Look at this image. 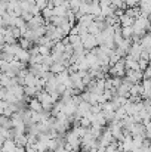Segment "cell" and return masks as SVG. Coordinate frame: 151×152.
Instances as JSON below:
<instances>
[{
    "mask_svg": "<svg viewBox=\"0 0 151 152\" xmlns=\"http://www.w3.org/2000/svg\"><path fill=\"white\" fill-rule=\"evenodd\" d=\"M52 12H53V15H56V16H65L67 7H65L64 4H58V6H53V7H52Z\"/></svg>",
    "mask_w": 151,
    "mask_h": 152,
    "instance_id": "cell-11",
    "label": "cell"
},
{
    "mask_svg": "<svg viewBox=\"0 0 151 152\" xmlns=\"http://www.w3.org/2000/svg\"><path fill=\"white\" fill-rule=\"evenodd\" d=\"M15 148H16V145H15L13 139H4L0 149L1 152H15Z\"/></svg>",
    "mask_w": 151,
    "mask_h": 152,
    "instance_id": "cell-5",
    "label": "cell"
},
{
    "mask_svg": "<svg viewBox=\"0 0 151 152\" xmlns=\"http://www.w3.org/2000/svg\"><path fill=\"white\" fill-rule=\"evenodd\" d=\"M80 40H82V45H83V49H85V50H92L94 48L98 46L95 36H92V34H89V33H88L86 36H82Z\"/></svg>",
    "mask_w": 151,
    "mask_h": 152,
    "instance_id": "cell-1",
    "label": "cell"
},
{
    "mask_svg": "<svg viewBox=\"0 0 151 152\" xmlns=\"http://www.w3.org/2000/svg\"><path fill=\"white\" fill-rule=\"evenodd\" d=\"M132 33H133V28L132 27H122L120 28V34H122L123 39H130Z\"/></svg>",
    "mask_w": 151,
    "mask_h": 152,
    "instance_id": "cell-16",
    "label": "cell"
},
{
    "mask_svg": "<svg viewBox=\"0 0 151 152\" xmlns=\"http://www.w3.org/2000/svg\"><path fill=\"white\" fill-rule=\"evenodd\" d=\"M77 25H82V27H89L92 22H94V15H91V13H83V15H80L79 18H77Z\"/></svg>",
    "mask_w": 151,
    "mask_h": 152,
    "instance_id": "cell-2",
    "label": "cell"
},
{
    "mask_svg": "<svg viewBox=\"0 0 151 152\" xmlns=\"http://www.w3.org/2000/svg\"><path fill=\"white\" fill-rule=\"evenodd\" d=\"M122 81H123L122 77H111V86H113V89H117L122 84Z\"/></svg>",
    "mask_w": 151,
    "mask_h": 152,
    "instance_id": "cell-21",
    "label": "cell"
},
{
    "mask_svg": "<svg viewBox=\"0 0 151 152\" xmlns=\"http://www.w3.org/2000/svg\"><path fill=\"white\" fill-rule=\"evenodd\" d=\"M139 46H141V49H148L150 50V46H151V37H150V33H147V34H144L141 39H139Z\"/></svg>",
    "mask_w": 151,
    "mask_h": 152,
    "instance_id": "cell-9",
    "label": "cell"
},
{
    "mask_svg": "<svg viewBox=\"0 0 151 152\" xmlns=\"http://www.w3.org/2000/svg\"><path fill=\"white\" fill-rule=\"evenodd\" d=\"M37 49H39V55H42V56H46V55H50V48L48 46H43V45H37Z\"/></svg>",
    "mask_w": 151,
    "mask_h": 152,
    "instance_id": "cell-20",
    "label": "cell"
},
{
    "mask_svg": "<svg viewBox=\"0 0 151 152\" xmlns=\"http://www.w3.org/2000/svg\"><path fill=\"white\" fill-rule=\"evenodd\" d=\"M151 77V66H145L144 69H142V78H150Z\"/></svg>",
    "mask_w": 151,
    "mask_h": 152,
    "instance_id": "cell-25",
    "label": "cell"
},
{
    "mask_svg": "<svg viewBox=\"0 0 151 152\" xmlns=\"http://www.w3.org/2000/svg\"><path fill=\"white\" fill-rule=\"evenodd\" d=\"M19 7V0H9L7 3H6V12H13L15 9H18Z\"/></svg>",
    "mask_w": 151,
    "mask_h": 152,
    "instance_id": "cell-14",
    "label": "cell"
},
{
    "mask_svg": "<svg viewBox=\"0 0 151 152\" xmlns=\"http://www.w3.org/2000/svg\"><path fill=\"white\" fill-rule=\"evenodd\" d=\"M70 152H79V151H70Z\"/></svg>",
    "mask_w": 151,
    "mask_h": 152,
    "instance_id": "cell-32",
    "label": "cell"
},
{
    "mask_svg": "<svg viewBox=\"0 0 151 152\" xmlns=\"http://www.w3.org/2000/svg\"><path fill=\"white\" fill-rule=\"evenodd\" d=\"M0 127L4 129H12V120L6 115H0Z\"/></svg>",
    "mask_w": 151,
    "mask_h": 152,
    "instance_id": "cell-15",
    "label": "cell"
},
{
    "mask_svg": "<svg viewBox=\"0 0 151 152\" xmlns=\"http://www.w3.org/2000/svg\"><path fill=\"white\" fill-rule=\"evenodd\" d=\"M3 13H6V4L0 1V16H1Z\"/></svg>",
    "mask_w": 151,
    "mask_h": 152,
    "instance_id": "cell-28",
    "label": "cell"
},
{
    "mask_svg": "<svg viewBox=\"0 0 151 152\" xmlns=\"http://www.w3.org/2000/svg\"><path fill=\"white\" fill-rule=\"evenodd\" d=\"M15 152H25V146H16Z\"/></svg>",
    "mask_w": 151,
    "mask_h": 152,
    "instance_id": "cell-29",
    "label": "cell"
},
{
    "mask_svg": "<svg viewBox=\"0 0 151 152\" xmlns=\"http://www.w3.org/2000/svg\"><path fill=\"white\" fill-rule=\"evenodd\" d=\"M123 3L126 4V7H133V6H138V0H123Z\"/></svg>",
    "mask_w": 151,
    "mask_h": 152,
    "instance_id": "cell-26",
    "label": "cell"
},
{
    "mask_svg": "<svg viewBox=\"0 0 151 152\" xmlns=\"http://www.w3.org/2000/svg\"><path fill=\"white\" fill-rule=\"evenodd\" d=\"M34 4L42 10L43 7H46V4H48V0H34Z\"/></svg>",
    "mask_w": 151,
    "mask_h": 152,
    "instance_id": "cell-24",
    "label": "cell"
},
{
    "mask_svg": "<svg viewBox=\"0 0 151 152\" xmlns=\"http://www.w3.org/2000/svg\"><path fill=\"white\" fill-rule=\"evenodd\" d=\"M89 109H91V103H88V102H85V101H82L77 105V111H80L82 115H83V112H86V111H89Z\"/></svg>",
    "mask_w": 151,
    "mask_h": 152,
    "instance_id": "cell-18",
    "label": "cell"
},
{
    "mask_svg": "<svg viewBox=\"0 0 151 152\" xmlns=\"http://www.w3.org/2000/svg\"><path fill=\"white\" fill-rule=\"evenodd\" d=\"M64 69H65V66H64L62 62H53L52 65H49V71L52 74H59V72L64 71Z\"/></svg>",
    "mask_w": 151,
    "mask_h": 152,
    "instance_id": "cell-10",
    "label": "cell"
},
{
    "mask_svg": "<svg viewBox=\"0 0 151 152\" xmlns=\"http://www.w3.org/2000/svg\"><path fill=\"white\" fill-rule=\"evenodd\" d=\"M39 84V77H36L34 74H31L30 71L25 74L24 77V86H31V87H37Z\"/></svg>",
    "mask_w": 151,
    "mask_h": 152,
    "instance_id": "cell-4",
    "label": "cell"
},
{
    "mask_svg": "<svg viewBox=\"0 0 151 152\" xmlns=\"http://www.w3.org/2000/svg\"><path fill=\"white\" fill-rule=\"evenodd\" d=\"M0 27H3V22H1V18H0Z\"/></svg>",
    "mask_w": 151,
    "mask_h": 152,
    "instance_id": "cell-30",
    "label": "cell"
},
{
    "mask_svg": "<svg viewBox=\"0 0 151 152\" xmlns=\"http://www.w3.org/2000/svg\"><path fill=\"white\" fill-rule=\"evenodd\" d=\"M88 33L92 34V36H96V34H99L101 33V28H99V25H98L96 21H94V22L88 27Z\"/></svg>",
    "mask_w": 151,
    "mask_h": 152,
    "instance_id": "cell-13",
    "label": "cell"
},
{
    "mask_svg": "<svg viewBox=\"0 0 151 152\" xmlns=\"http://www.w3.org/2000/svg\"><path fill=\"white\" fill-rule=\"evenodd\" d=\"M129 87H130V83L127 81H122V84L116 89V93L117 96H123V98H129Z\"/></svg>",
    "mask_w": 151,
    "mask_h": 152,
    "instance_id": "cell-3",
    "label": "cell"
},
{
    "mask_svg": "<svg viewBox=\"0 0 151 152\" xmlns=\"http://www.w3.org/2000/svg\"><path fill=\"white\" fill-rule=\"evenodd\" d=\"M43 152H53V151H49V149H46V151H43Z\"/></svg>",
    "mask_w": 151,
    "mask_h": 152,
    "instance_id": "cell-31",
    "label": "cell"
},
{
    "mask_svg": "<svg viewBox=\"0 0 151 152\" xmlns=\"http://www.w3.org/2000/svg\"><path fill=\"white\" fill-rule=\"evenodd\" d=\"M48 140H36V143H34V148L37 149V152H43L48 149V143H46Z\"/></svg>",
    "mask_w": 151,
    "mask_h": 152,
    "instance_id": "cell-17",
    "label": "cell"
},
{
    "mask_svg": "<svg viewBox=\"0 0 151 152\" xmlns=\"http://www.w3.org/2000/svg\"><path fill=\"white\" fill-rule=\"evenodd\" d=\"M37 87H31V86H24V96L27 98H34L37 93Z\"/></svg>",
    "mask_w": 151,
    "mask_h": 152,
    "instance_id": "cell-12",
    "label": "cell"
},
{
    "mask_svg": "<svg viewBox=\"0 0 151 152\" xmlns=\"http://www.w3.org/2000/svg\"><path fill=\"white\" fill-rule=\"evenodd\" d=\"M79 124L82 126V127H91V120L89 118H86V117H82L80 120H79Z\"/></svg>",
    "mask_w": 151,
    "mask_h": 152,
    "instance_id": "cell-22",
    "label": "cell"
},
{
    "mask_svg": "<svg viewBox=\"0 0 151 152\" xmlns=\"http://www.w3.org/2000/svg\"><path fill=\"white\" fill-rule=\"evenodd\" d=\"M28 109H31L34 112H42L43 111L42 103L37 101V98H30V101H28Z\"/></svg>",
    "mask_w": 151,
    "mask_h": 152,
    "instance_id": "cell-7",
    "label": "cell"
},
{
    "mask_svg": "<svg viewBox=\"0 0 151 152\" xmlns=\"http://www.w3.org/2000/svg\"><path fill=\"white\" fill-rule=\"evenodd\" d=\"M40 15L43 16V19H45V21H48L50 16L53 15V12H52V7H43V9L40 10Z\"/></svg>",
    "mask_w": 151,
    "mask_h": 152,
    "instance_id": "cell-19",
    "label": "cell"
},
{
    "mask_svg": "<svg viewBox=\"0 0 151 152\" xmlns=\"http://www.w3.org/2000/svg\"><path fill=\"white\" fill-rule=\"evenodd\" d=\"M58 84H59V83H58L56 77H55V75H52L49 80L46 81V84H45L43 90H45V92H48V93H50V92H53V90L56 89V86H58Z\"/></svg>",
    "mask_w": 151,
    "mask_h": 152,
    "instance_id": "cell-6",
    "label": "cell"
},
{
    "mask_svg": "<svg viewBox=\"0 0 151 152\" xmlns=\"http://www.w3.org/2000/svg\"><path fill=\"white\" fill-rule=\"evenodd\" d=\"M15 59H18V61H21V62L28 64V59H30V52L25 50V49H19V50L15 53Z\"/></svg>",
    "mask_w": 151,
    "mask_h": 152,
    "instance_id": "cell-8",
    "label": "cell"
},
{
    "mask_svg": "<svg viewBox=\"0 0 151 152\" xmlns=\"http://www.w3.org/2000/svg\"><path fill=\"white\" fill-rule=\"evenodd\" d=\"M39 121H40V112L31 111V124L33 123H39Z\"/></svg>",
    "mask_w": 151,
    "mask_h": 152,
    "instance_id": "cell-23",
    "label": "cell"
},
{
    "mask_svg": "<svg viewBox=\"0 0 151 152\" xmlns=\"http://www.w3.org/2000/svg\"><path fill=\"white\" fill-rule=\"evenodd\" d=\"M25 152H37L34 145H25Z\"/></svg>",
    "mask_w": 151,
    "mask_h": 152,
    "instance_id": "cell-27",
    "label": "cell"
}]
</instances>
